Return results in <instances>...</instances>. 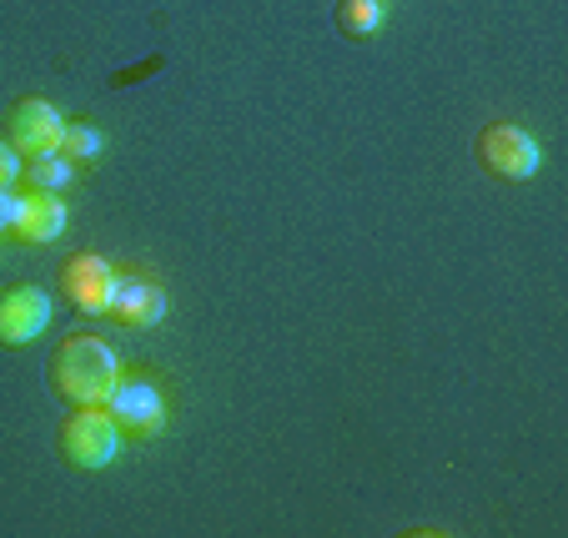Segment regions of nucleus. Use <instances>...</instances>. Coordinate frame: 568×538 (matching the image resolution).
<instances>
[{"label":"nucleus","mask_w":568,"mask_h":538,"mask_svg":"<svg viewBox=\"0 0 568 538\" xmlns=\"http://www.w3.org/2000/svg\"><path fill=\"white\" fill-rule=\"evenodd\" d=\"M116 377H121L116 347L97 333H71L51 353V388L71 408H106Z\"/></svg>","instance_id":"obj_1"},{"label":"nucleus","mask_w":568,"mask_h":538,"mask_svg":"<svg viewBox=\"0 0 568 538\" xmlns=\"http://www.w3.org/2000/svg\"><path fill=\"white\" fill-rule=\"evenodd\" d=\"M16 212H21V196L11 186H0V232H11L16 226Z\"/></svg>","instance_id":"obj_14"},{"label":"nucleus","mask_w":568,"mask_h":538,"mask_svg":"<svg viewBox=\"0 0 568 538\" xmlns=\"http://www.w3.org/2000/svg\"><path fill=\"white\" fill-rule=\"evenodd\" d=\"M61 453L65 464L81 468V474H97V468L116 464L121 453V428L106 408H71V418L61 423Z\"/></svg>","instance_id":"obj_2"},{"label":"nucleus","mask_w":568,"mask_h":538,"mask_svg":"<svg viewBox=\"0 0 568 538\" xmlns=\"http://www.w3.org/2000/svg\"><path fill=\"white\" fill-rule=\"evenodd\" d=\"M51 323V297L45 287H11L0 292V347H26Z\"/></svg>","instance_id":"obj_7"},{"label":"nucleus","mask_w":568,"mask_h":538,"mask_svg":"<svg viewBox=\"0 0 568 538\" xmlns=\"http://www.w3.org/2000/svg\"><path fill=\"white\" fill-rule=\"evenodd\" d=\"M21 176L31 182V192H65L75 182V162L65 151H45V156H31L21 166Z\"/></svg>","instance_id":"obj_10"},{"label":"nucleus","mask_w":568,"mask_h":538,"mask_svg":"<svg viewBox=\"0 0 568 538\" xmlns=\"http://www.w3.org/2000/svg\"><path fill=\"white\" fill-rule=\"evenodd\" d=\"M111 317L121 327H156L166 317V292L151 277H116V292H111Z\"/></svg>","instance_id":"obj_9"},{"label":"nucleus","mask_w":568,"mask_h":538,"mask_svg":"<svg viewBox=\"0 0 568 538\" xmlns=\"http://www.w3.org/2000/svg\"><path fill=\"white\" fill-rule=\"evenodd\" d=\"M61 287H65V297H71L75 313L97 317V313H106V307H111V292H116V267H111L101 252H75V257L61 267Z\"/></svg>","instance_id":"obj_6"},{"label":"nucleus","mask_w":568,"mask_h":538,"mask_svg":"<svg viewBox=\"0 0 568 538\" xmlns=\"http://www.w3.org/2000/svg\"><path fill=\"white\" fill-rule=\"evenodd\" d=\"M21 166H26V156L6 136H0V186H11L16 176H21Z\"/></svg>","instance_id":"obj_13"},{"label":"nucleus","mask_w":568,"mask_h":538,"mask_svg":"<svg viewBox=\"0 0 568 538\" xmlns=\"http://www.w3.org/2000/svg\"><path fill=\"white\" fill-rule=\"evenodd\" d=\"M61 131H65V116L45 97H21L6 111V141L21 151L26 162L45 156V151H61Z\"/></svg>","instance_id":"obj_5"},{"label":"nucleus","mask_w":568,"mask_h":538,"mask_svg":"<svg viewBox=\"0 0 568 538\" xmlns=\"http://www.w3.org/2000/svg\"><path fill=\"white\" fill-rule=\"evenodd\" d=\"M377 26H383V0H343L337 6V31L353 41H367Z\"/></svg>","instance_id":"obj_11"},{"label":"nucleus","mask_w":568,"mask_h":538,"mask_svg":"<svg viewBox=\"0 0 568 538\" xmlns=\"http://www.w3.org/2000/svg\"><path fill=\"white\" fill-rule=\"evenodd\" d=\"M478 166L504 176V182H528V176H538V166H544V146H538L524 126L498 121V126H488L478 136Z\"/></svg>","instance_id":"obj_4"},{"label":"nucleus","mask_w":568,"mask_h":538,"mask_svg":"<svg viewBox=\"0 0 568 538\" xmlns=\"http://www.w3.org/2000/svg\"><path fill=\"white\" fill-rule=\"evenodd\" d=\"M101 131L91 126V121H65V131H61V151L71 156V162H97L101 156Z\"/></svg>","instance_id":"obj_12"},{"label":"nucleus","mask_w":568,"mask_h":538,"mask_svg":"<svg viewBox=\"0 0 568 538\" xmlns=\"http://www.w3.org/2000/svg\"><path fill=\"white\" fill-rule=\"evenodd\" d=\"M65 222H71V212H65L61 192H31V196H21V212H16L11 237L26 242V247H41V242L61 237Z\"/></svg>","instance_id":"obj_8"},{"label":"nucleus","mask_w":568,"mask_h":538,"mask_svg":"<svg viewBox=\"0 0 568 538\" xmlns=\"http://www.w3.org/2000/svg\"><path fill=\"white\" fill-rule=\"evenodd\" d=\"M106 413L116 418V428L126 433V438L146 443L166 428V393L156 388V377H141V373L116 377V388H111V398H106Z\"/></svg>","instance_id":"obj_3"}]
</instances>
